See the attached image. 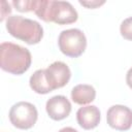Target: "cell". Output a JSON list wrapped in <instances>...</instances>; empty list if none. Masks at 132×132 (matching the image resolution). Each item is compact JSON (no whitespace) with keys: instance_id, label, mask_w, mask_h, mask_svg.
Instances as JSON below:
<instances>
[{"instance_id":"cell-14","label":"cell","mask_w":132,"mask_h":132,"mask_svg":"<svg viewBox=\"0 0 132 132\" xmlns=\"http://www.w3.org/2000/svg\"><path fill=\"white\" fill-rule=\"evenodd\" d=\"M11 12L10 5L6 1H1V21H4V19Z\"/></svg>"},{"instance_id":"cell-13","label":"cell","mask_w":132,"mask_h":132,"mask_svg":"<svg viewBox=\"0 0 132 132\" xmlns=\"http://www.w3.org/2000/svg\"><path fill=\"white\" fill-rule=\"evenodd\" d=\"M120 32L125 39L132 40V16L127 18L122 22L120 26Z\"/></svg>"},{"instance_id":"cell-10","label":"cell","mask_w":132,"mask_h":132,"mask_svg":"<svg viewBox=\"0 0 132 132\" xmlns=\"http://www.w3.org/2000/svg\"><path fill=\"white\" fill-rule=\"evenodd\" d=\"M96 91L93 86L87 84H79L76 85L71 90V99L74 103L84 105L91 103L95 100Z\"/></svg>"},{"instance_id":"cell-3","label":"cell","mask_w":132,"mask_h":132,"mask_svg":"<svg viewBox=\"0 0 132 132\" xmlns=\"http://www.w3.org/2000/svg\"><path fill=\"white\" fill-rule=\"evenodd\" d=\"M6 30L11 36L28 44L38 43L43 36V29L38 22L22 15L8 16L6 21Z\"/></svg>"},{"instance_id":"cell-9","label":"cell","mask_w":132,"mask_h":132,"mask_svg":"<svg viewBox=\"0 0 132 132\" xmlns=\"http://www.w3.org/2000/svg\"><path fill=\"white\" fill-rule=\"evenodd\" d=\"M101 118L100 110L95 105H87L80 107L76 112V121L85 130H91L99 125Z\"/></svg>"},{"instance_id":"cell-1","label":"cell","mask_w":132,"mask_h":132,"mask_svg":"<svg viewBox=\"0 0 132 132\" xmlns=\"http://www.w3.org/2000/svg\"><path fill=\"white\" fill-rule=\"evenodd\" d=\"M34 12L42 21L54 22L58 25L72 24L78 18L75 8L67 1L37 0Z\"/></svg>"},{"instance_id":"cell-5","label":"cell","mask_w":132,"mask_h":132,"mask_svg":"<svg viewBox=\"0 0 132 132\" xmlns=\"http://www.w3.org/2000/svg\"><path fill=\"white\" fill-rule=\"evenodd\" d=\"M8 117L10 123L14 127L19 129L27 130L35 125L37 121L38 112L35 105H33L32 103L26 101H20L10 107Z\"/></svg>"},{"instance_id":"cell-4","label":"cell","mask_w":132,"mask_h":132,"mask_svg":"<svg viewBox=\"0 0 132 132\" xmlns=\"http://www.w3.org/2000/svg\"><path fill=\"white\" fill-rule=\"evenodd\" d=\"M60 51L67 57L77 58L87 47V38L85 33L76 28L63 30L58 38Z\"/></svg>"},{"instance_id":"cell-6","label":"cell","mask_w":132,"mask_h":132,"mask_svg":"<svg viewBox=\"0 0 132 132\" xmlns=\"http://www.w3.org/2000/svg\"><path fill=\"white\" fill-rule=\"evenodd\" d=\"M107 124L119 131H127L132 126V110L121 104L112 105L106 112Z\"/></svg>"},{"instance_id":"cell-7","label":"cell","mask_w":132,"mask_h":132,"mask_svg":"<svg viewBox=\"0 0 132 132\" xmlns=\"http://www.w3.org/2000/svg\"><path fill=\"white\" fill-rule=\"evenodd\" d=\"M70 76L71 71L69 67L67 66V64L61 61H56L52 63L45 69V77L53 91L67 85Z\"/></svg>"},{"instance_id":"cell-12","label":"cell","mask_w":132,"mask_h":132,"mask_svg":"<svg viewBox=\"0 0 132 132\" xmlns=\"http://www.w3.org/2000/svg\"><path fill=\"white\" fill-rule=\"evenodd\" d=\"M37 0H14L12 1V4L16 8V10L21 12H27V11H34L36 7Z\"/></svg>"},{"instance_id":"cell-16","label":"cell","mask_w":132,"mask_h":132,"mask_svg":"<svg viewBox=\"0 0 132 132\" xmlns=\"http://www.w3.org/2000/svg\"><path fill=\"white\" fill-rule=\"evenodd\" d=\"M126 82L129 86V88L132 89V67L128 70V72L126 74Z\"/></svg>"},{"instance_id":"cell-15","label":"cell","mask_w":132,"mask_h":132,"mask_svg":"<svg viewBox=\"0 0 132 132\" xmlns=\"http://www.w3.org/2000/svg\"><path fill=\"white\" fill-rule=\"evenodd\" d=\"M105 1H79V3L84 6H87L89 8H95L97 6H100L102 4H104Z\"/></svg>"},{"instance_id":"cell-2","label":"cell","mask_w":132,"mask_h":132,"mask_svg":"<svg viewBox=\"0 0 132 132\" xmlns=\"http://www.w3.org/2000/svg\"><path fill=\"white\" fill-rule=\"evenodd\" d=\"M32 62L31 53L28 48L12 42H2L0 45V66L11 74L25 73Z\"/></svg>"},{"instance_id":"cell-8","label":"cell","mask_w":132,"mask_h":132,"mask_svg":"<svg viewBox=\"0 0 132 132\" xmlns=\"http://www.w3.org/2000/svg\"><path fill=\"white\" fill-rule=\"evenodd\" d=\"M45 109L52 120L61 121L69 116L71 111V103L65 96L56 95L46 101Z\"/></svg>"},{"instance_id":"cell-17","label":"cell","mask_w":132,"mask_h":132,"mask_svg":"<svg viewBox=\"0 0 132 132\" xmlns=\"http://www.w3.org/2000/svg\"><path fill=\"white\" fill-rule=\"evenodd\" d=\"M58 132H78L77 130H75L74 128H72V127H65V128H62V129H60Z\"/></svg>"},{"instance_id":"cell-11","label":"cell","mask_w":132,"mask_h":132,"mask_svg":"<svg viewBox=\"0 0 132 132\" xmlns=\"http://www.w3.org/2000/svg\"><path fill=\"white\" fill-rule=\"evenodd\" d=\"M29 84L31 89L37 94H47L53 91L45 77V69L36 70L31 75Z\"/></svg>"}]
</instances>
